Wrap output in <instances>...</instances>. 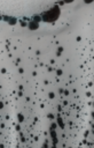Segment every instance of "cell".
Listing matches in <instances>:
<instances>
[{
	"label": "cell",
	"instance_id": "cell-1",
	"mask_svg": "<svg viewBox=\"0 0 94 148\" xmlns=\"http://www.w3.org/2000/svg\"><path fill=\"white\" fill-rule=\"evenodd\" d=\"M57 14H59V9H57V8H54V9H51L49 12H47V13L45 14L44 19H45V20H54V19H56Z\"/></svg>",
	"mask_w": 94,
	"mask_h": 148
}]
</instances>
